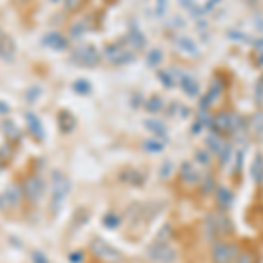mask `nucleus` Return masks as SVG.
I'll use <instances>...</instances> for the list:
<instances>
[{"mask_svg": "<svg viewBox=\"0 0 263 263\" xmlns=\"http://www.w3.org/2000/svg\"><path fill=\"white\" fill-rule=\"evenodd\" d=\"M212 128L216 132H232V113H219L214 119H212Z\"/></svg>", "mask_w": 263, "mask_h": 263, "instance_id": "obj_11", "label": "nucleus"}, {"mask_svg": "<svg viewBox=\"0 0 263 263\" xmlns=\"http://www.w3.org/2000/svg\"><path fill=\"white\" fill-rule=\"evenodd\" d=\"M181 179L188 184H197L202 179V174L191 162H184L181 165Z\"/></svg>", "mask_w": 263, "mask_h": 263, "instance_id": "obj_8", "label": "nucleus"}, {"mask_svg": "<svg viewBox=\"0 0 263 263\" xmlns=\"http://www.w3.org/2000/svg\"><path fill=\"white\" fill-rule=\"evenodd\" d=\"M146 109H148L149 113H158V111L162 109V100H160L158 96H154V98H151V100L148 102Z\"/></svg>", "mask_w": 263, "mask_h": 263, "instance_id": "obj_34", "label": "nucleus"}, {"mask_svg": "<svg viewBox=\"0 0 263 263\" xmlns=\"http://www.w3.org/2000/svg\"><path fill=\"white\" fill-rule=\"evenodd\" d=\"M262 183H263V179H262Z\"/></svg>", "mask_w": 263, "mask_h": 263, "instance_id": "obj_52", "label": "nucleus"}, {"mask_svg": "<svg viewBox=\"0 0 263 263\" xmlns=\"http://www.w3.org/2000/svg\"><path fill=\"white\" fill-rule=\"evenodd\" d=\"M104 225L107 228H111V230H113V228H118L119 226V218L116 214H107L104 218Z\"/></svg>", "mask_w": 263, "mask_h": 263, "instance_id": "obj_33", "label": "nucleus"}, {"mask_svg": "<svg viewBox=\"0 0 263 263\" xmlns=\"http://www.w3.org/2000/svg\"><path fill=\"white\" fill-rule=\"evenodd\" d=\"M262 63H263V56H262Z\"/></svg>", "mask_w": 263, "mask_h": 263, "instance_id": "obj_51", "label": "nucleus"}, {"mask_svg": "<svg viewBox=\"0 0 263 263\" xmlns=\"http://www.w3.org/2000/svg\"><path fill=\"white\" fill-rule=\"evenodd\" d=\"M251 127H253L254 133L260 137H263V113L254 114L253 119H251Z\"/></svg>", "mask_w": 263, "mask_h": 263, "instance_id": "obj_25", "label": "nucleus"}, {"mask_svg": "<svg viewBox=\"0 0 263 263\" xmlns=\"http://www.w3.org/2000/svg\"><path fill=\"white\" fill-rule=\"evenodd\" d=\"M158 79L162 81L165 88H172V86H174V79H172L170 74H167V72H158Z\"/></svg>", "mask_w": 263, "mask_h": 263, "instance_id": "obj_36", "label": "nucleus"}, {"mask_svg": "<svg viewBox=\"0 0 263 263\" xmlns=\"http://www.w3.org/2000/svg\"><path fill=\"white\" fill-rule=\"evenodd\" d=\"M181 86H183V90H184L186 95H189V96L198 95V83L193 75H189V74L181 75Z\"/></svg>", "mask_w": 263, "mask_h": 263, "instance_id": "obj_17", "label": "nucleus"}, {"mask_svg": "<svg viewBox=\"0 0 263 263\" xmlns=\"http://www.w3.org/2000/svg\"><path fill=\"white\" fill-rule=\"evenodd\" d=\"M144 125H146V128H149L151 132H154L156 135L163 137V139L167 137V127L162 121H158V119H146Z\"/></svg>", "mask_w": 263, "mask_h": 263, "instance_id": "obj_20", "label": "nucleus"}, {"mask_svg": "<svg viewBox=\"0 0 263 263\" xmlns=\"http://www.w3.org/2000/svg\"><path fill=\"white\" fill-rule=\"evenodd\" d=\"M210 254L214 263H233L239 256V247L232 242H214Z\"/></svg>", "mask_w": 263, "mask_h": 263, "instance_id": "obj_3", "label": "nucleus"}, {"mask_svg": "<svg viewBox=\"0 0 263 263\" xmlns=\"http://www.w3.org/2000/svg\"><path fill=\"white\" fill-rule=\"evenodd\" d=\"M79 4H81V0H65L67 9H75Z\"/></svg>", "mask_w": 263, "mask_h": 263, "instance_id": "obj_42", "label": "nucleus"}, {"mask_svg": "<svg viewBox=\"0 0 263 263\" xmlns=\"http://www.w3.org/2000/svg\"><path fill=\"white\" fill-rule=\"evenodd\" d=\"M204 233H206L207 241H214L216 237L219 235L218 223H216V214H207L204 219Z\"/></svg>", "mask_w": 263, "mask_h": 263, "instance_id": "obj_13", "label": "nucleus"}, {"mask_svg": "<svg viewBox=\"0 0 263 263\" xmlns=\"http://www.w3.org/2000/svg\"><path fill=\"white\" fill-rule=\"evenodd\" d=\"M14 56V42L9 35H2L0 37V58L4 60H11Z\"/></svg>", "mask_w": 263, "mask_h": 263, "instance_id": "obj_16", "label": "nucleus"}, {"mask_svg": "<svg viewBox=\"0 0 263 263\" xmlns=\"http://www.w3.org/2000/svg\"><path fill=\"white\" fill-rule=\"evenodd\" d=\"M172 169H174V165H172L170 160H165V162L162 163V169H160V177L167 179V177L172 174Z\"/></svg>", "mask_w": 263, "mask_h": 263, "instance_id": "obj_32", "label": "nucleus"}, {"mask_svg": "<svg viewBox=\"0 0 263 263\" xmlns=\"http://www.w3.org/2000/svg\"><path fill=\"white\" fill-rule=\"evenodd\" d=\"M92 253L95 254L96 258H100L105 263H119L121 262V253L118 249H114L113 245H109L107 242H104L102 239H95L90 244Z\"/></svg>", "mask_w": 263, "mask_h": 263, "instance_id": "obj_4", "label": "nucleus"}, {"mask_svg": "<svg viewBox=\"0 0 263 263\" xmlns=\"http://www.w3.org/2000/svg\"><path fill=\"white\" fill-rule=\"evenodd\" d=\"M44 191H46V184L39 175H30L25 181V195L32 204H39L40 198L44 197Z\"/></svg>", "mask_w": 263, "mask_h": 263, "instance_id": "obj_5", "label": "nucleus"}, {"mask_svg": "<svg viewBox=\"0 0 263 263\" xmlns=\"http://www.w3.org/2000/svg\"><path fill=\"white\" fill-rule=\"evenodd\" d=\"M233 263H254V254L251 251H244V253H239V256L235 258Z\"/></svg>", "mask_w": 263, "mask_h": 263, "instance_id": "obj_30", "label": "nucleus"}, {"mask_svg": "<svg viewBox=\"0 0 263 263\" xmlns=\"http://www.w3.org/2000/svg\"><path fill=\"white\" fill-rule=\"evenodd\" d=\"M51 2H58V0H51Z\"/></svg>", "mask_w": 263, "mask_h": 263, "instance_id": "obj_50", "label": "nucleus"}, {"mask_svg": "<svg viewBox=\"0 0 263 263\" xmlns=\"http://www.w3.org/2000/svg\"><path fill=\"white\" fill-rule=\"evenodd\" d=\"M162 58H163V53L160 51V49H151L148 55V63L151 67H156L158 63L162 61Z\"/></svg>", "mask_w": 263, "mask_h": 263, "instance_id": "obj_28", "label": "nucleus"}, {"mask_svg": "<svg viewBox=\"0 0 263 263\" xmlns=\"http://www.w3.org/2000/svg\"><path fill=\"white\" fill-rule=\"evenodd\" d=\"M214 189V177L212 175H206V179L202 183V193H210Z\"/></svg>", "mask_w": 263, "mask_h": 263, "instance_id": "obj_35", "label": "nucleus"}, {"mask_svg": "<svg viewBox=\"0 0 263 263\" xmlns=\"http://www.w3.org/2000/svg\"><path fill=\"white\" fill-rule=\"evenodd\" d=\"M128 44L132 46V49L142 48V46L146 44L144 35L140 34V32H130V34H128Z\"/></svg>", "mask_w": 263, "mask_h": 263, "instance_id": "obj_23", "label": "nucleus"}, {"mask_svg": "<svg viewBox=\"0 0 263 263\" xmlns=\"http://www.w3.org/2000/svg\"><path fill=\"white\" fill-rule=\"evenodd\" d=\"M19 200H21V191H19V188H18L16 184H11L4 191V195L0 197L2 207H14L19 204Z\"/></svg>", "mask_w": 263, "mask_h": 263, "instance_id": "obj_9", "label": "nucleus"}, {"mask_svg": "<svg viewBox=\"0 0 263 263\" xmlns=\"http://www.w3.org/2000/svg\"><path fill=\"white\" fill-rule=\"evenodd\" d=\"M7 111H9V107H7V105H4V102H0V113H2V114H5V113H7Z\"/></svg>", "mask_w": 263, "mask_h": 263, "instance_id": "obj_47", "label": "nucleus"}, {"mask_svg": "<svg viewBox=\"0 0 263 263\" xmlns=\"http://www.w3.org/2000/svg\"><path fill=\"white\" fill-rule=\"evenodd\" d=\"M216 223H218V230L219 233H233V225L230 221V218L225 214H216Z\"/></svg>", "mask_w": 263, "mask_h": 263, "instance_id": "obj_19", "label": "nucleus"}, {"mask_svg": "<svg viewBox=\"0 0 263 263\" xmlns=\"http://www.w3.org/2000/svg\"><path fill=\"white\" fill-rule=\"evenodd\" d=\"M40 42L46 44V46L51 48V49H65L67 48V39L65 37H61L58 32H51V34H48L42 40H40Z\"/></svg>", "mask_w": 263, "mask_h": 263, "instance_id": "obj_14", "label": "nucleus"}, {"mask_svg": "<svg viewBox=\"0 0 263 263\" xmlns=\"http://www.w3.org/2000/svg\"><path fill=\"white\" fill-rule=\"evenodd\" d=\"M219 156H221V160H219V162H221V165H223V167L228 165V163H230V158H232V146L225 144L223 151L219 153Z\"/></svg>", "mask_w": 263, "mask_h": 263, "instance_id": "obj_29", "label": "nucleus"}, {"mask_svg": "<svg viewBox=\"0 0 263 263\" xmlns=\"http://www.w3.org/2000/svg\"><path fill=\"white\" fill-rule=\"evenodd\" d=\"M163 142H158V140H144V149L146 151H149V153H160V151H163Z\"/></svg>", "mask_w": 263, "mask_h": 263, "instance_id": "obj_26", "label": "nucleus"}, {"mask_svg": "<svg viewBox=\"0 0 263 263\" xmlns=\"http://www.w3.org/2000/svg\"><path fill=\"white\" fill-rule=\"evenodd\" d=\"M148 258L151 262L156 263H172L177 258V251L172 247L169 242H154L149 245L148 249Z\"/></svg>", "mask_w": 263, "mask_h": 263, "instance_id": "obj_2", "label": "nucleus"}, {"mask_svg": "<svg viewBox=\"0 0 263 263\" xmlns=\"http://www.w3.org/2000/svg\"><path fill=\"white\" fill-rule=\"evenodd\" d=\"M207 144H209L210 151H212V153H216V154L221 153V151H223V148H225L223 139H221L219 135H216V133H212V135L207 137Z\"/></svg>", "mask_w": 263, "mask_h": 263, "instance_id": "obj_22", "label": "nucleus"}, {"mask_svg": "<svg viewBox=\"0 0 263 263\" xmlns=\"http://www.w3.org/2000/svg\"><path fill=\"white\" fill-rule=\"evenodd\" d=\"M200 128H202V123L200 121L195 123V125H193V133H198V132H200Z\"/></svg>", "mask_w": 263, "mask_h": 263, "instance_id": "obj_46", "label": "nucleus"}, {"mask_svg": "<svg viewBox=\"0 0 263 263\" xmlns=\"http://www.w3.org/2000/svg\"><path fill=\"white\" fill-rule=\"evenodd\" d=\"M70 193V181L65 174H61L60 170H55L51 174V209L53 212H58Z\"/></svg>", "mask_w": 263, "mask_h": 263, "instance_id": "obj_1", "label": "nucleus"}, {"mask_svg": "<svg viewBox=\"0 0 263 263\" xmlns=\"http://www.w3.org/2000/svg\"><path fill=\"white\" fill-rule=\"evenodd\" d=\"M218 2H221V0H209V2L206 4V7H204V11H210L212 7H216V4H218Z\"/></svg>", "mask_w": 263, "mask_h": 263, "instance_id": "obj_44", "label": "nucleus"}, {"mask_svg": "<svg viewBox=\"0 0 263 263\" xmlns=\"http://www.w3.org/2000/svg\"><path fill=\"white\" fill-rule=\"evenodd\" d=\"M105 58L111 61V63H128V61L133 58V53L130 49H125V48H119V46H109V48L105 49Z\"/></svg>", "mask_w": 263, "mask_h": 263, "instance_id": "obj_7", "label": "nucleus"}, {"mask_svg": "<svg viewBox=\"0 0 263 263\" xmlns=\"http://www.w3.org/2000/svg\"><path fill=\"white\" fill-rule=\"evenodd\" d=\"M0 170H2V163H0Z\"/></svg>", "mask_w": 263, "mask_h": 263, "instance_id": "obj_49", "label": "nucleus"}, {"mask_svg": "<svg viewBox=\"0 0 263 263\" xmlns=\"http://www.w3.org/2000/svg\"><path fill=\"white\" fill-rule=\"evenodd\" d=\"M4 132H5V137L7 139H11V140H14V139H19V130H18V127L14 125V121H4Z\"/></svg>", "mask_w": 263, "mask_h": 263, "instance_id": "obj_24", "label": "nucleus"}, {"mask_svg": "<svg viewBox=\"0 0 263 263\" xmlns=\"http://www.w3.org/2000/svg\"><path fill=\"white\" fill-rule=\"evenodd\" d=\"M177 46H179V49H183L184 53H189V55H197L198 53L197 44L193 42L189 37H177Z\"/></svg>", "mask_w": 263, "mask_h": 263, "instance_id": "obj_21", "label": "nucleus"}, {"mask_svg": "<svg viewBox=\"0 0 263 263\" xmlns=\"http://www.w3.org/2000/svg\"><path fill=\"white\" fill-rule=\"evenodd\" d=\"M69 262L70 263H81V262H83V254H81V253L69 254Z\"/></svg>", "mask_w": 263, "mask_h": 263, "instance_id": "obj_41", "label": "nucleus"}, {"mask_svg": "<svg viewBox=\"0 0 263 263\" xmlns=\"http://www.w3.org/2000/svg\"><path fill=\"white\" fill-rule=\"evenodd\" d=\"M98 58H100V55H98V51L93 46H81V48H77L74 51V60L88 67L95 65Z\"/></svg>", "mask_w": 263, "mask_h": 263, "instance_id": "obj_6", "label": "nucleus"}, {"mask_svg": "<svg viewBox=\"0 0 263 263\" xmlns=\"http://www.w3.org/2000/svg\"><path fill=\"white\" fill-rule=\"evenodd\" d=\"M74 90L77 93H81V95H88V93L92 92V84L88 83V81H84V79H79V81L74 83Z\"/></svg>", "mask_w": 263, "mask_h": 263, "instance_id": "obj_27", "label": "nucleus"}, {"mask_svg": "<svg viewBox=\"0 0 263 263\" xmlns=\"http://www.w3.org/2000/svg\"><path fill=\"white\" fill-rule=\"evenodd\" d=\"M58 127H60V130L63 132V133H69L70 130H74L75 127L74 116L70 113H67V111L60 113V116H58Z\"/></svg>", "mask_w": 263, "mask_h": 263, "instance_id": "obj_18", "label": "nucleus"}, {"mask_svg": "<svg viewBox=\"0 0 263 263\" xmlns=\"http://www.w3.org/2000/svg\"><path fill=\"white\" fill-rule=\"evenodd\" d=\"M165 4H167V0H158V14H163V11H165Z\"/></svg>", "mask_w": 263, "mask_h": 263, "instance_id": "obj_45", "label": "nucleus"}, {"mask_svg": "<svg viewBox=\"0 0 263 263\" xmlns=\"http://www.w3.org/2000/svg\"><path fill=\"white\" fill-rule=\"evenodd\" d=\"M170 230H172L170 226H163V228H162V232L158 233L156 241H158V242H169V239H170V235H172Z\"/></svg>", "mask_w": 263, "mask_h": 263, "instance_id": "obj_37", "label": "nucleus"}, {"mask_svg": "<svg viewBox=\"0 0 263 263\" xmlns=\"http://www.w3.org/2000/svg\"><path fill=\"white\" fill-rule=\"evenodd\" d=\"M32 263H49V260L42 251H34L32 253Z\"/></svg>", "mask_w": 263, "mask_h": 263, "instance_id": "obj_38", "label": "nucleus"}, {"mask_svg": "<svg viewBox=\"0 0 263 263\" xmlns=\"http://www.w3.org/2000/svg\"><path fill=\"white\" fill-rule=\"evenodd\" d=\"M39 88H32V93H30V95H28V93H26V100H34V98H35V96H37V95H39Z\"/></svg>", "mask_w": 263, "mask_h": 263, "instance_id": "obj_43", "label": "nucleus"}, {"mask_svg": "<svg viewBox=\"0 0 263 263\" xmlns=\"http://www.w3.org/2000/svg\"><path fill=\"white\" fill-rule=\"evenodd\" d=\"M26 125H28V130L32 132V135L35 139H44V128H42V123L40 119L35 116L34 113H26Z\"/></svg>", "mask_w": 263, "mask_h": 263, "instance_id": "obj_12", "label": "nucleus"}, {"mask_svg": "<svg viewBox=\"0 0 263 263\" xmlns=\"http://www.w3.org/2000/svg\"><path fill=\"white\" fill-rule=\"evenodd\" d=\"M251 179L254 183H262L263 179V154L262 153H256L254 154V160L251 163Z\"/></svg>", "mask_w": 263, "mask_h": 263, "instance_id": "obj_15", "label": "nucleus"}, {"mask_svg": "<svg viewBox=\"0 0 263 263\" xmlns=\"http://www.w3.org/2000/svg\"><path fill=\"white\" fill-rule=\"evenodd\" d=\"M16 2H25V0H16Z\"/></svg>", "mask_w": 263, "mask_h": 263, "instance_id": "obj_48", "label": "nucleus"}, {"mask_svg": "<svg viewBox=\"0 0 263 263\" xmlns=\"http://www.w3.org/2000/svg\"><path fill=\"white\" fill-rule=\"evenodd\" d=\"M216 200H218V206L221 209H228V207H232L235 197H233V191L228 186H218V189H216Z\"/></svg>", "mask_w": 263, "mask_h": 263, "instance_id": "obj_10", "label": "nucleus"}, {"mask_svg": "<svg viewBox=\"0 0 263 263\" xmlns=\"http://www.w3.org/2000/svg\"><path fill=\"white\" fill-rule=\"evenodd\" d=\"M84 30H86L84 23H79V25H75L74 28H72V35H74V37H79L81 34H84Z\"/></svg>", "mask_w": 263, "mask_h": 263, "instance_id": "obj_40", "label": "nucleus"}, {"mask_svg": "<svg viewBox=\"0 0 263 263\" xmlns=\"http://www.w3.org/2000/svg\"><path fill=\"white\" fill-rule=\"evenodd\" d=\"M242 163H244V151H237V154H235V169H233V172H241L242 170Z\"/></svg>", "mask_w": 263, "mask_h": 263, "instance_id": "obj_39", "label": "nucleus"}, {"mask_svg": "<svg viewBox=\"0 0 263 263\" xmlns=\"http://www.w3.org/2000/svg\"><path fill=\"white\" fill-rule=\"evenodd\" d=\"M195 160H197L200 165H209V163H210V154L207 153V151H202V149H198L197 153H195Z\"/></svg>", "mask_w": 263, "mask_h": 263, "instance_id": "obj_31", "label": "nucleus"}]
</instances>
